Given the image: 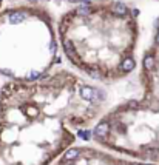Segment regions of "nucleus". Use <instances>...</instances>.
<instances>
[{
    "label": "nucleus",
    "mask_w": 159,
    "mask_h": 165,
    "mask_svg": "<svg viewBox=\"0 0 159 165\" xmlns=\"http://www.w3.org/2000/svg\"><path fill=\"white\" fill-rule=\"evenodd\" d=\"M107 110L105 90L73 70L0 87V165H51Z\"/></svg>",
    "instance_id": "f257e3e1"
},
{
    "label": "nucleus",
    "mask_w": 159,
    "mask_h": 165,
    "mask_svg": "<svg viewBox=\"0 0 159 165\" xmlns=\"http://www.w3.org/2000/svg\"><path fill=\"white\" fill-rule=\"evenodd\" d=\"M56 31L71 70L93 83H119L137 66L139 11L125 0L70 6L56 19Z\"/></svg>",
    "instance_id": "f03ea898"
},
{
    "label": "nucleus",
    "mask_w": 159,
    "mask_h": 165,
    "mask_svg": "<svg viewBox=\"0 0 159 165\" xmlns=\"http://www.w3.org/2000/svg\"><path fill=\"white\" fill-rule=\"evenodd\" d=\"M137 97L110 108L90 128L88 140L116 154L159 163V17L139 63Z\"/></svg>",
    "instance_id": "7ed1b4c3"
},
{
    "label": "nucleus",
    "mask_w": 159,
    "mask_h": 165,
    "mask_svg": "<svg viewBox=\"0 0 159 165\" xmlns=\"http://www.w3.org/2000/svg\"><path fill=\"white\" fill-rule=\"evenodd\" d=\"M56 17L48 6L11 3L0 10V76L33 82L60 62Z\"/></svg>",
    "instance_id": "20e7f679"
},
{
    "label": "nucleus",
    "mask_w": 159,
    "mask_h": 165,
    "mask_svg": "<svg viewBox=\"0 0 159 165\" xmlns=\"http://www.w3.org/2000/svg\"><path fill=\"white\" fill-rule=\"evenodd\" d=\"M51 165H159L130 159L94 143H73Z\"/></svg>",
    "instance_id": "39448f33"
},
{
    "label": "nucleus",
    "mask_w": 159,
    "mask_h": 165,
    "mask_svg": "<svg viewBox=\"0 0 159 165\" xmlns=\"http://www.w3.org/2000/svg\"><path fill=\"white\" fill-rule=\"evenodd\" d=\"M91 2H104V0H10V3H31V5H43V6H48L50 3H53L56 6L67 5L68 8L82 5V3H91Z\"/></svg>",
    "instance_id": "423d86ee"
},
{
    "label": "nucleus",
    "mask_w": 159,
    "mask_h": 165,
    "mask_svg": "<svg viewBox=\"0 0 159 165\" xmlns=\"http://www.w3.org/2000/svg\"><path fill=\"white\" fill-rule=\"evenodd\" d=\"M2 5H3V0H0V10H2Z\"/></svg>",
    "instance_id": "0eeeda50"
},
{
    "label": "nucleus",
    "mask_w": 159,
    "mask_h": 165,
    "mask_svg": "<svg viewBox=\"0 0 159 165\" xmlns=\"http://www.w3.org/2000/svg\"><path fill=\"white\" fill-rule=\"evenodd\" d=\"M157 2H159V0H157Z\"/></svg>",
    "instance_id": "6e6552de"
}]
</instances>
